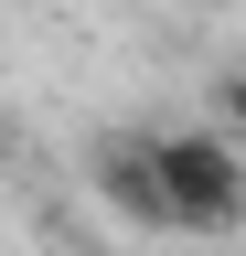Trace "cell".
<instances>
[{
	"label": "cell",
	"mask_w": 246,
	"mask_h": 256,
	"mask_svg": "<svg viewBox=\"0 0 246 256\" xmlns=\"http://www.w3.org/2000/svg\"><path fill=\"white\" fill-rule=\"evenodd\" d=\"M150 192H161V235H235L246 224V160L225 128H139Z\"/></svg>",
	"instance_id": "1"
},
{
	"label": "cell",
	"mask_w": 246,
	"mask_h": 256,
	"mask_svg": "<svg viewBox=\"0 0 246 256\" xmlns=\"http://www.w3.org/2000/svg\"><path fill=\"white\" fill-rule=\"evenodd\" d=\"M97 192H107L129 224H161V192H150V160H139V139H107V150H97Z\"/></svg>",
	"instance_id": "2"
}]
</instances>
